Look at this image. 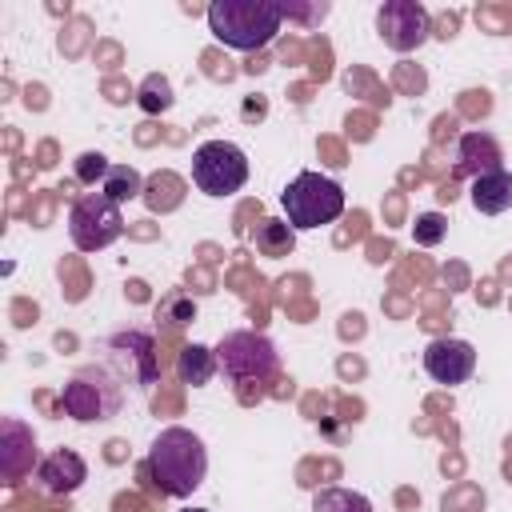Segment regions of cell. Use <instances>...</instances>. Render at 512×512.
<instances>
[{
    "label": "cell",
    "mask_w": 512,
    "mask_h": 512,
    "mask_svg": "<svg viewBox=\"0 0 512 512\" xmlns=\"http://www.w3.org/2000/svg\"><path fill=\"white\" fill-rule=\"evenodd\" d=\"M68 236L80 252H100L124 236L120 204H112L104 192H80L68 208Z\"/></svg>",
    "instance_id": "cell-7"
},
{
    "label": "cell",
    "mask_w": 512,
    "mask_h": 512,
    "mask_svg": "<svg viewBox=\"0 0 512 512\" xmlns=\"http://www.w3.org/2000/svg\"><path fill=\"white\" fill-rule=\"evenodd\" d=\"M424 372L436 384L456 388V384L472 380V372H476V348L468 340H460V336H436L424 348Z\"/></svg>",
    "instance_id": "cell-10"
},
{
    "label": "cell",
    "mask_w": 512,
    "mask_h": 512,
    "mask_svg": "<svg viewBox=\"0 0 512 512\" xmlns=\"http://www.w3.org/2000/svg\"><path fill=\"white\" fill-rule=\"evenodd\" d=\"M124 396H128V388L120 384V376L96 360V364L76 368L64 380L56 408L76 424H100V420H112L124 408Z\"/></svg>",
    "instance_id": "cell-3"
},
{
    "label": "cell",
    "mask_w": 512,
    "mask_h": 512,
    "mask_svg": "<svg viewBox=\"0 0 512 512\" xmlns=\"http://www.w3.org/2000/svg\"><path fill=\"white\" fill-rule=\"evenodd\" d=\"M96 360L120 376V384L136 396H148L152 384H160V360L156 340L144 328H120L96 344Z\"/></svg>",
    "instance_id": "cell-4"
},
{
    "label": "cell",
    "mask_w": 512,
    "mask_h": 512,
    "mask_svg": "<svg viewBox=\"0 0 512 512\" xmlns=\"http://www.w3.org/2000/svg\"><path fill=\"white\" fill-rule=\"evenodd\" d=\"M216 360H220V372L236 384L244 380H268L276 376L280 368V352L276 344L264 336V332H252V328H240V332H228L220 344H216Z\"/></svg>",
    "instance_id": "cell-8"
},
{
    "label": "cell",
    "mask_w": 512,
    "mask_h": 512,
    "mask_svg": "<svg viewBox=\"0 0 512 512\" xmlns=\"http://www.w3.org/2000/svg\"><path fill=\"white\" fill-rule=\"evenodd\" d=\"M156 320H164V324H192L196 320V300L188 292H168L156 304Z\"/></svg>",
    "instance_id": "cell-19"
},
{
    "label": "cell",
    "mask_w": 512,
    "mask_h": 512,
    "mask_svg": "<svg viewBox=\"0 0 512 512\" xmlns=\"http://www.w3.org/2000/svg\"><path fill=\"white\" fill-rule=\"evenodd\" d=\"M444 232H448V220H444L440 212H420L416 224H412V240H416L420 248H436V244L444 240Z\"/></svg>",
    "instance_id": "cell-21"
},
{
    "label": "cell",
    "mask_w": 512,
    "mask_h": 512,
    "mask_svg": "<svg viewBox=\"0 0 512 512\" xmlns=\"http://www.w3.org/2000/svg\"><path fill=\"white\" fill-rule=\"evenodd\" d=\"M252 240H256V252L260 256L280 260V256H288L296 248V228L288 220H260L256 232H252Z\"/></svg>",
    "instance_id": "cell-15"
},
{
    "label": "cell",
    "mask_w": 512,
    "mask_h": 512,
    "mask_svg": "<svg viewBox=\"0 0 512 512\" xmlns=\"http://www.w3.org/2000/svg\"><path fill=\"white\" fill-rule=\"evenodd\" d=\"M504 168V152L488 132H464L456 144V176H488Z\"/></svg>",
    "instance_id": "cell-12"
},
{
    "label": "cell",
    "mask_w": 512,
    "mask_h": 512,
    "mask_svg": "<svg viewBox=\"0 0 512 512\" xmlns=\"http://www.w3.org/2000/svg\"><path fill=\"white\" fill-rule=\"evenodd\" d=\"M136 104H140L148 116L168 112V108L176 104V96H172V80H168L164 72H148V76L140 80V88H136Z\"/></svg>",
    "instance_id": "cell-17"
},
{
    "label": "cell",
    "mask_w": 512,
    "mask_h": 512,
    "mask_svg": "<svg viewBox=\"0 0 512 512\" xmlns=\"http://www.w3.org/2000/svg\"><path fill=\"white\" fill-rule=\"evenodd\" d=\"M180 512H208V508H180Z\"/></svg>",
    "instance_id": "cell-22"
},
{
    "label": "cell",
    "mask_w": 512,
    "mask_h": 512,
    "mask_svg": "<svg viewBox=\"0 0 512 512\" xmlns=\"http://www.w3.org/2000/svg\"><path fill=\"white\" fill-rule=\"evenodd\" d=\"M312 512H372V500L352 488H320L312 496Z\"/></svg>",
    "instance_id": "cell-18"
},
{
    "label": "cell",
    "mask_w": 512,
    "mask_h": 512,
    "mask_svg": "<svg viewBox=\"0 0 512 512\" xmlns=\"http://www.w3.org/2000/svg\"><path fill=\"white\" fill-rule=\"evenodd\" d=\"M376 32L392 52H416L432 36V16L420 0H384L376 8Z\"/></svg>",
    "instance_id": "cell-9"
},
{
    "label": "cell",
    "mask_w": 512,
    "mask_h": 512,
    "mask_svg": "<svg viewBox=\"0 0 512 512\" xmlns=\"http://www.w3.org/2000/svg\"><path fill=\"white\" fill-rule=\"evenodd\" d=\"M100 192H104L112 204L136 200V196H144V176H140L132 164H112L108 176H104V184H100Z\"/></svg>",
    "instance_id": "cell-16"
},
{
    "label": "cell",
    "mask_w": 512,
    "mask_h": 512,
    "mask_svg": "<svg viewBox=\"0 0 512 512\" xmlns=\"http://www.w3.org/2000/svg\"><path fill=\"white\" fill-rule=\"evenodd\" d=\"M216 368H220V360H216V348H208V344H188L176 356V376L192 388H204L216 376Z\"/></svg>",
    "instance_id": "cell-14"
},
{
    "label": "cell",
    "mask_w": 512,
    "mask_h": 512,
    "mask_svg": "<svg viewBox=\"0 0 512 512\" xmlns=\"http://www.w3.org/2000/svg\"><path fill=\"white\" fill-rule=\"evenodd\" d=\"M108 168H112V160H108L104 152H80V156L72 160V176H76L80 184H88V188H96V184H104V176H108Z\"/></svg>",
    "instance_id": "cell-20"
},
{
    "label": "cell",
    "mask_w": 512,
    "mask_h": 512,
    "mask_svg": "<svg viewBox=\"0 0 512 512\" xmlns=\"http://www.w3.org/2000/svg\"><path fill=\"white\" fill-rule=\"evenodd\" d=\"M148 476L172 500L192 496L204 484V476H208V448H204V440L192 428H184V424L160 428V436L148 448Z\"/></svg>",
    "instance_id": "cell-1"
},
{
    "label": "cell",
    "mask_w": 512,
    "mask_h": 512,
    "mask_svg": "<svg viewBox=\"0 0 512 512\" xmlns=\"http://www.w3.org/2000/svg\"><path fill=\"white\" fill-rule=\"evenodd\" d=\"M468 200L476 212L484 216H500L512 208V172L500 168V172H488V176H476L472 188H468Z\"/></svg>",
    "instance_id": "cell-13"
},
{
    "label": "cell",
    "mask_w": 512,
    "mask_h": 512,
    "mask_svg": "<svg viewBox=\"0 0 512 512\" xmlns=\"http://www.w3.org/2000/svg\"><path fill=\"white\" fill-rule=\"evenodd\" d=\"M84 480H88V464H84V456L72 452V448H56V452H48V456L36 464V484H40L48 496H72Z\"/></svg>",
    "instance_id": "cell-11"
},
{
    "label": "cell",
    "mask_w": 512,
    "mask_h": 512,
    "mask_svg": "<svg viewBox=\"0 0 512 512\" xmlns=\"http://www.w3.org/2000/svg\"><path fill=\"white\" fill-rule=\"evenodd\" d=\"M280 208H284V220H288L296 232H308V228L332 224V220L344 212V188H340L332 176L296 172V176L288 180V188L280 192Z\"/></svg>",
    "instance_id": "cell-5"
},
{
    "label": "cell",
    "mask_w": 512,
    "mask_h": 512,
    "mask_svg": "<svg viewBox=\"0 0 512 512\" xmlns=\"http://www.w3.org/2000/svg\"><path fill=\"white\" fill-rule=\"evenodd\" d=\"M192 184L204 196H232L248 184V156L232 140H204L192 152Z\"/></svg>",
    "instance_id": "cell-6"
},
{
    "label": "cell",
    "mask_w": 512,
    "mask_h": 512,
    "mask_svg": "<svg viewBox=\"0 0 512 512\" xmlns=\"http://www.w3.org/2000/svg\"><path fill=\"white\" fill-rule=\"evenodd\" d=\"M280 24H284V12L272 0H212L208 4V32L236 52H256L272 44Z\"/></svg>",
    "instance_id": "cell-2"
}]
</instances>
